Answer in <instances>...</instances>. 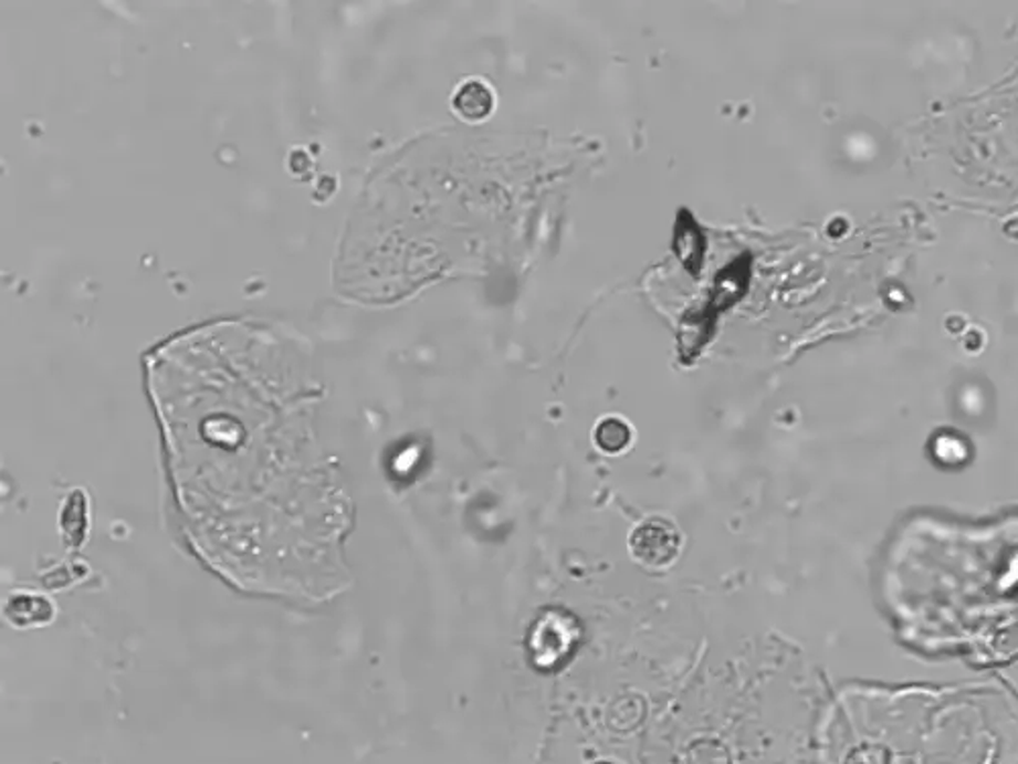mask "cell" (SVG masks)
<instances>
[{"mask_svg": "<svg viewBox=\"0 0 1018 764\" xmlns=\"http://www.w3.org/2000/svg\"><path fill=\"white\" fill-rule=\"evenodd\" d=\"M903 558L894 592L909 624L937 642L994 648L1018 636V520L988 531L931 526Z\"/></svg>", "mask_w": 1018, "mask_h": 764, "instance_id": "6da1fadb", "label": "cell"}, {"mask_svg": "<svg viewBox=\"0 0 1018 764\" xmlns=\"http://www.w3.org/2000/svg\"><path fill=\"white\" fill-rule=\"evenodd\" d=\"M633 561L648 569H669L681 557L683 534L672 520L650 516L633 526L628 536Z\"/></svg>", "mask_w": 1018, "mask_h": 764, "instance_id": "7a4b0ae2", "label": "cell"}, {"mask_svg": "<svg viewBox=\"0 0 1018 764\" xmlns=\"http://www.w3.org/2000/svg\"><path fill=\"white\" fill-rule=\"evenodd\" d=\"M495 108V94L490 84L479 79L463 80L452 94V111L469 123L490 117Z\"/></svg>", "mask_w": 1018, "mask_h": 764, "instance_id": "3957f363", "label": "cell"}, {"mask_svg": "<svg viewBox=\"0 0 1018 764\" xmlns=\"http://www.w3.org/2000/svg\"><path fill=\"white\" fill-rule=\"evenodd\" d=\"M632 427L619 416H607L594 432L595 444L607 454L623 453L632 444Z\"/></svg>", "mask_w": 1018, "mask_h": 764, "instance_id": "277c9868", "label": "cell"}]
</instances>
